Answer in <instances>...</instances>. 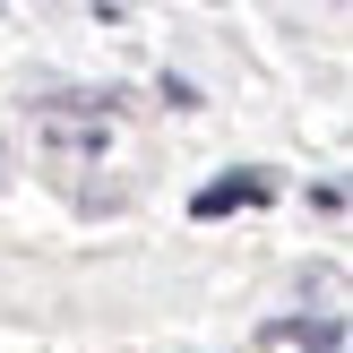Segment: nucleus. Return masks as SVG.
I'll use <instances>...</instances> for the list:
<instances>
[{"label":"nucleus","instance_id":"obj_1","mask_svg":"<svg viewBox=\"0 0 353 353\" xmlns=\"http://www.w3.org/2000/svg\"><path fill=\"white\" fill-rule=\"evenodd\" d=\"M241 199H268V172H233V181H207V190H199V216H233Z\"/></svg>","mask_w":353,"mask_h":353}]
</instances>
